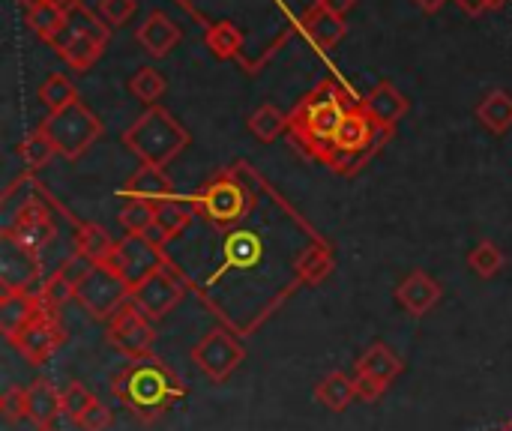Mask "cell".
<instances>
[{"label":"cell","instance_id":"6da1fadb","mask_svg":"<svg viewBox=\"0 0 512 431\" xmlns=\"http://www.w3.org/2000/svg\"><path fill=\"white\" fill-rule=\"evenodd\" d=\"M111 396L141 423L159 420L165 411L186 399V387L174 369H168L156 357L129 360L111 378Z\"/></svg>","mask_w":512,"mask_h":431},{"label":"cell","instance_id":"7a4b0ae2","mask_svg":"<svg viewBox=\"0 0 512 431\" xmlns=\"http://www.w3.org/2000/svg\"><path fill=\"white\" fill-rule=\"evenodd\" d=\"M357 102H348L330 81L321 84L318 90H312L297 111L288 117V132L294 135V141L318 162L327 165L330 153H333V141L336 132L345 120V114L354 108Z\"/></svg>","mask_w":512,"mask_h":431},{"label":"cell","instance_id":"3957f363","mask_svg":"<svg viewBox=\"0 0 512 431\" xmlns=\"http://www.w3.org/2000/svg\"><path fill=\"white\" fill-rule=\"evenodd\" d=\"M123 144L144 162V165H159L165 168L168 162H174L186 144H189V132L165 111V108H147L126 132H123Z\"/></svg>","mask_w":512,"mask_h":431},{"label":"cell","instance_id":"277c9868","mask_svg":"<svg viewBox=\"0 0 512 431\" xmlns=\"http://www.w3.org/2000/svg\"><path fill=\"white\" fill-rule=\"evenodd\" d=\"M381 138H387V132L378 129L375 120H372V117L363 111V105L357 102V105L345 114V120H342V126H339V132H336L333 153H330L327 165H330L333 171H354L366 156H372V150L378 147Z\"/></svg>","mask_w":512,"mask_h":431},{"label":"cell","instance_id":"5b68a950","mask_svg":"<svg viewBox=\"0 0 512 431\" xmlns=\"http://www.w3.org/2000/svg\"><path fill=\"white\" fill-rule=\"evenodd\" d=\"M39 129L51 138L57 156L78 159L102 135V120L87 105L78 102V105H72V108H66L60 114H48Z\"/></svg>","mask_w":512,"mask_h":431},{"label":"cell","instance_id":"8992f818","mask_svg":"<svg viewBox=\"0 0 512 431\" xmlns=\"http://www.w3.org/2000/svg\"><path fill=\"white\" fill-rule=\"evenodd\" d=\"M189 201L216 228H228L252 210V192L246 186H240V180L234 174H219Z\"/></svg>","mask_w":512,"mask_h":431},{"label":"cell","instance_id":"52a82bcc","mask_svg":"<svg viewBox=\"0 0 512 431\" xmlns=\"http://www.w3.org/2000/svg\"><path fill=\"white\" fill-rule=\"evenodd\" d=\"M168 264L171 261L165 258L162 246L150 234H126L123 240H117L108 258V267L129 285V291L144 285L153 273L165 270Z\"/></svg>","mask_w":512,"mask_h":431},{"label":"cell","instance_id":"ba28073f","mask_svg":"<svg viewBox=\"0 0 512 431\" xmlns=\"http://www.w3.org/2000/svg\"><path fill=\"white\" fill-rule=\"evenodd\" d=\"M132 300L129 285L108 267L96 264L78 285H75V303L96 321H111L117 309H123Z\"/></svg>","mask_w":512,"mask_h":431},{"label":"cell","instance_id":"9c48e42d","mask_svg":"<svg viewBox=\"0 0 512 431\" xmlns=\"http://www.w3.org/2000/svg\"><path fill=\"white\" fill-rule=\"evenodd\" d=\"M105 327H108V342H111V348H117V351L126 354L129 360L153 357V345H156L153 321H150L132 300H129L123 309H117V315H114Z\"/></svg>","mask_w":512,"mask_h":431},{"label":"cell","instance_id":"30bf717a","mask_svg":"<svg viewBox=\"0 0 512 431\" xmlns=\"http://www.w3.org/2000/svg\"><path fill=\"white\" fill-rule=\"evenodd\" d=\"M192 360L195 366L213 381V384H222L228 381L240 363L246 360V348L240 339H234L228 330H210L195 348H192Z\"/></svg>","mask_w":512,"mask_h":431},{"label":"cell","instance_id":"8fae6325","mask_svg":"<svg viewBox=\"0 0 512 431\" xmlns=\"http://www.w3.org/2000/svg\"><path fill=\"white\" fill-rule=\"evenodd\" d=\"M63 339H66L63 324H60L57 315L45 306V309H42V312L15 336L12 348H15L30 366H42V363H48V360L60 351Z\"/></svg>","mask_w":512,"mask_h":431},{"label":"cell","instance_id":"7c38bea8","mask_svg":"<svg viewBox=\"0 0 512 431\" xmlns=\"http://www.w3.org/2000/svg\"><path fill=\"white\" fill-rule=\"evenodd\" d=\"M39 255L12 240L9 234H0V288L6 294H24V291H39Z\"/></svg>","mask_w":512,"mask_h":431},{"label":"cell","instance_id":"4fadbf2b","mask_svg":"<svg viewBox=\"0 0 512 431\" xmlns=\"http://www.w3.org/2000/svg\"><path fill=\"white\" fill-rule=\"evenodd\" d=\"M3 234H9L12 240H18L21 246H27L30 252L42 255V249L54 240L57 228H54V216L42 201H24L9 222L3 225Z\"/></svg>","mask_w":512,"mask_h":431},{"label":"cell","instance_id":"5bb4252c","mask_svg":"<svg viewBox=\"0 0 512 431\" xmlns=\"http://www.w3.org/2000/svg\"><path fill=\"white\" fill-rule=\"evenodd\" d=\"M186 288H183V279L171 270V264L159 273H153L144 285H138L132 291V303L150 318V321H159L165 318L180 300H183Z\"/></svg>","mask_w":512,"mask_h":431},{"label":"cell","instance_id":"9a60e30c","mask_svg":"<svg viewBox=\"0 0 512 431\" xmlns=\"http://www.w3.org/2000/svg\"><path fill=\"white\" fill-rule=\"evenodd\" d=\"M45 309L39 291H24V294H0V333L12 345L15 336Z\"/></svg>","mask_w":512,"mask_h":431},{"label":"cell","instance_id":"2e32d148","mask_svg":"<svg viewBox=\"0 0 512 431\" xmlns=\"http://www.w3.org/2000/svg\"><path fill=\"white\" fill-rule=\"evenodd\" d=\"M441 297H444L441 285H438L429 273H423V270H414V273H411L408 279H402V285L396 288L399 306H402L408 315H414V318L429 315V312L441 303Z\"/></svg>","mask_w":512,"mask_h":431},{"label":"cell","instance_id":"e0dca14e","mask_svg":"<svg viewBox=\"0 0 512 431\" xmlns=\"http://www.w3.org/2000/svg\"><path fill=\"white\" fill-rule=\"evenodd\" d=\"M360 105H363V111L375 120V126L384 129V132H390V129L408 114V99H405L402 90H399L396 84H390V81L375 84V90H372Z\"/></svg>","mask_w":512,"mask_h":431},{"label":"cell","instance_id":"ac0fdd59","mask_svg":"<svg viewBox=\"0 0 512 431\" xmlns=\"http://www.w3.org/2000/svg\"><path fill=\"white\" fill-rule=\"evenodd\" d=\"M135 39L141 42V48L150 54V57H168L177 42H180V27L174 24V18H168L165 12H150L138 30H135Z\"/></svg>","mask_w":512,"mask_h":431},{"label":"cell","instance_id":"d6986e66","mask_svg":"<svg viewBox=\"0 0 512 431\" xmlns=\"http://www.w3.org/2000/svg\"><path fill=\"white\" fill-rule=\"evenodd\" d=\"M123 198H141V201H150V204H159L165 198H174V180L168 177L165 168L159 165H144L123 183L120 189Z\"/></svg>","mask_w":512,"mask_h":431},{"label":"cell","instance_id":"ffe728a7","mask_svg":"<svg viewBox=\"0 0 512 431\" xmlns=\"http://www.w3.org/2000/svg\"><path fill=\"white\" fill-rule=\"evenodd\" d=\"M402 360H399V354L393 351V348H387L384 342H375L357 363H354V375H360V378H369V381H375L378 387H390L399 375H402Z\"/></svg>","mask_w":512,"mask_h":431},{"label":"cell","instance_id":"44dd1931","mask_svg":"<svg viewBox=\"0 0 512 431\" xmlns=\"http://www.w3.org/2000/svg\"><path fill=\"white\" fill-rule=\"evenodd\" d=\"M63 414V402H60V390L45 381V378H36L30 387H27V420L36 423V429H45V426H54V420Z\"/></svg>","mask_w":512,"mask_h":431},{"label":"cell","instance_id":"7402d4cb","mask_svg":"<svg viewBox=\"0 0 512 431\" xmlns=\"http://www.w3.org/2000/svg\"><path fill=\"white\" fill-rule=\"evenodd\" d=\"M303 30L309 33V39H312L318 48H336V45L345 39L348 24H345L342 15H333V12H327L324 6L315 3L312 9L303 12Z\"/></svg>","mask_w":512,"mask_h":431},{"label":"cell","instance_id":"603a6c76","mask_svg":"<svg viewBox=\"0 0 512 431\" xmlns=\"http://www.w3.org/2000/svg\"><path fill=\"white\" fill-rule=\"evenodd\" d=\"M51 45H54L57 54H60L72 69H78V72H87V69L102 57V45H99L96 39L78 36V33H72V30H63Z\"/></svg>","mask_w":512,"mask_h":431},{"label":"cell","instance_id":"cb8c5ba5","mask_svg":"<svg viewBox=\"0 0 512 431\" xmlns=\"http://www.w3.org/2000/svg\"><path fill=\"white\" fill-rule=\"evenodd\" d=\"M114 246H117V240H111V234L96 222H81L75 231V252L93 264H108Z\"/></svg>","mask_w":512,"mask_h":431},{"label":"cell","instance_id":"d4e9b609","mask_svg":"<svg viewBox=\"0 0 512 431\" xmlns=\"http://www.w3.org/2000/svg\"><path fill=\"white\" fill-rule=\"evenodd\" d=\"M315 399L333 411V414H342L348 411V405L357 399V387H354V378H348L345 372H330L321 378V384L315 387Z\"/></svg>","mask_w":512,"mask_h":431},{"label":"cell","instance_id":"484cf974","mask_svg":"<svg viewBox=\"0 0 512 431\" xmlns=\"http://www.w3.org/2000/svg\"><path fill=\"white\" fill-rule=\"evenodd\" d=\"M192 201L186 198V201H180V198H165V201H159L156 204V231L165 237V243L168 240H174V237H180L183 231H186V225L192 222Z\"/></svg>","mask_w":512,"mask_h":431},{"label":"cell","instance_id":"4316f807","mask_svg":"<svg viewBox=\"0 0 512 431\" xmlns=\"http://www.w3.org/2000/svg\"><path fill=\"white\" fill-rule=\"evenodd\" d=\"M477 120L489 132H507L512 126V96L507 90H492L480 105H477Z\"/></svg>","mask_w":512,"mask_h":431},{"label":"cell","instance_id":"83f0119b","mask_svg":"<svg viewBox=\"0 0 512 431\" xmlns=\"http://www.w3.org/2000/svg\"><path fill=\"white\" fill-rule=\"evenodd\" d=\"M297 282L300 285H321L333 273V255L327 246H309L297 258Z\"/></svg>","mask_w":512,"mask_h":431},{"label":"cell","instance_id":"f1b7e54d","mask_svg":"<svg viewBox=\"0 0 512 431\" xmlns=\"http://www.w3.org/2000/svg\"><path fill=\"white\" fill-rule=\"evenodd\" d=\"M66 30H72L78 36H87V39H96L99 45L108 42V24H105V18L96 15L93 9H87L81 0L66 9Z\"/></svg>","mask_w":512,"mask_h":431},{"label":"cell","instance_id":"f546056e","mask_svg":"<svg viewBox=\"0 0 512 431\" xmlns=\"http://www.w3.org/2000/svg\"><path fill=\"white\" fill-rule=\"evenodd\" d=\"M27 24L36 36H42L45 42H54L66 30V12L45 0V3L27 9Z\"/></svg>","mask_w":512,"mask_h":431},{"label":"cell","instance_id":"4dcf8cb0","mask_svg":"<svg viewBox=\"0 0 512 431\" xmlns=\"http://www.w3.org/2000/svg\"><path fill=\"white\" fill-rule=\"evenodd\" d=\"M39 102L48 108V114H60V111L78 105V90L72 87V81L66 75H51L39 87Z\"/></svg>","mask_w":512,"mask_h":431},{"label":"cell","instance_id":"1f68e13d","mask_svg":"<svg viewBox=\"0 0 512 431\" xmlns=\"http://www.w3.org/2000/svg\"><path fill=\"white\" fill-rule=\"evenodd\" d=\"M117 219H120L126 234H147L156 228V204L141 201V198H126Z\"/></svg>","mask_w":512,"mask_h":431},{"label":"cell","instance_id":"d6a6232c","mask_svg":"<svg viewBox=\"0 0 512 431\" xmlns=\"http://www.w3.org/2000/svg\"><path fill=\"white\" fill-rule=\"evenodd\" d=\"M207 48L219 57V60H228L234 57L240 48H243V33L234 21H219L207 30Z\"/></svg>","mask_w":512,"mask_h":431},{"label":"cell","instance_id":"836d02e7","mask_svg":"<svg viewBox=\"0 0 512 431\" xmlns=\"http://www.w3.org/2000/svg\"><path fill=\"white\" fill-rule=\"evenodd\" d=\"M249 129L258 141L270 144L276 141L285 129H288V117L276 108V105H261L252 117H249Z\"/></svg>","mask_w":512,"mask_h":431},{"label":"cell","instance_id":"e575fe53","mask_svg":"<svg viewBox=\"0 0 512 431\" xmlns=\"http://www.w3.org/2000/svg\"><path fill=\"white\" fill-rule=\"evenodd\" d=\"M18 153H21V159H24V165L30 168V171H39V168H45L54 156H57V150H54V144H51V138L42 132V129H33L24 141H21V147H18Z\"/></svg>","mask_w":512,"mask_h":431},{"label":"cell","instance_id":"d590c367","mask_svg":"<svg viewBox=\"0 0 512 431\" xmlns=\"http://www.w3.org/2000/svg\"><path fill=\"white\" fill-rule=\"evenodd\" d=\"M165 78H162V72L159 69H153V66H141L132 78H129V93L138 99V102H144V105H153L162 93H165Z\"/></svg>","mask_w":512,"mask_h":431},{"label":"cell","instance_id":"8d00e7d4","mask_svg":"<svg viewBox=\"0 0 512 431\" xmlns=\"http://www.w3.org/2000/svg\"><path fill=\"white\" fill-rule=\"evenodd\" d=\"M468 264L471 270L480 276V279H495L501 270H504V252L492 243V240H483L471 249L468 255Z\"/></svg>","mask_w":512,"mask_h":431},{"label":"cell","instance_id":"74e56055","mask_svg":"<svg viewBox=\"0 0 512 431\" xmlns=\"http://www.w3.org/2000/svg\"><path fill=\"white\" fill-rule=\"evenodd\" d=\"M261 255V240L249 231L243 234H231L228 237V246H225V261L234 264V267H249L255 264Z\"/></svg>","mask_w":512,"mask_h":431},{"label":"cell","instance_id":"f35d334b","mask_svg":"<svg viewBox=\"0 0 512 431\" xmlns=\"http://www.w3.org/2000/svg\"><path fill=\"white\" fill-rule=\"evenodd\" d=\"M39 297H42V303L51 309V312H57L60 306H66L69 300H75V288L54 270L45 282H42V288H39Z\"/></svg>","mask_w":512,"mask_h":431},{"label":"cell","instance_id":"ab89813d","mask_svg":"<svg viewBox=\"0 0 512 431\" xmlns=\"http://www.w3.org/2000/svg\"><path fill=\"white\" fill-rule=\"evenodd\" d=\"M60 402H63V414L75 423V420L96 402V396H93L84 384L72 381V384H66V387L60 390Z\"/></svg>","mask_w":512,"mask_h":431},{"label":"cell","instance_id":"60d3db41","mask_svg":"<svg viewBox=\"0 0 512 431\" xmlns=\"http://www.w3.org/2000/svg\"><path fill=\"white\" fill-rule=\"evenodd\" d=\"M135 6L138 0H99V15L108 27H120L135 15Z\"/></svg>","mask_w":512,"mask_h":431},{"label":"cell","instance_id":"b9f144b4","mask_svg":"<svg viewBox=\"0 0 512 431\" xmlns=\"http://www.w3.org/2000/svg\"><path fill=\"white\" fill-rule=\"evenodd\" d=\"M0 411L9 423H18V420H27V390L21 387H9L3 396H0Z\"/></svg>","mask_w":512,"mask_h":431},{"label":"cell","instance_id":"7bdbcfd3","mask_svg":"<svg viewBox=\"0 0 512 431\" xmlns=\"http://www.w3.org/2000/svg\"><path fill=\"white\" fill-rule=\"evenodd\" d=\"M111 420H114V417H111V411L96 399V402H93V405H90V408L75 420V426H78L81 431H105L108 426H111Z\"/></svg>","mask_w":512,"mask_h":431},{"label":"cell","instance_id":"ee69618b","mask_svg":"<svg viewBox=\"0 0 512 431\" xmlns=\"http://www.w3.org/2000/svg\"><path fill=\"white\" fill-rule=\"evenodd\" d=\"M93 267H96L93 261H87V258H84V255H78V252H72V255H69V258H66V261L57 267V273H60V276H63V279H66V282L75 288V285H78V282H81V279H84V276H87Z\"/></svg>","mask_w":512,"mask_h":431},{"label":"cell","instance_id":"f6af8a7d","mask_svg":"<svg viewBox=\"0 0 512 431\" xmlns=\"http://www.w3.org/2000/svg\"><path fill=\"white\" fill-rule=\"evenodd\" d=\"M354 387H357V399H363V402H378L387 393L384 387H378L375 381L360 378V375H354Z\"/></svg>","mask_w":512,"mask_h":431},{"label":"cell","instance_id":"bcb514c9","mask_svg":"<svg viewBox=\"0 0 512 431\" xmlns=\"http://www.w3.org/2000/svg\"><path fill=\"white\" fill-rule=\"evenodd\" d=\"M315 3H318V6H324L327 12H333V15H342V18H345V12H351L357 0H315Z\"/></svg>","mask_w":512,"mask_h":431},{"label":"cell","instance_id":"7dc6e473","mask_svg":"<svg viewBox=\"0 0 512 431\" xmlns=\"http://www.w3.org/2000/svg\"><path fill=\"white\" fill-rule=\"evenodd\" d=\"M468 15H480V12H486L489 9V0H456Z\"/></svg>","mask_w":512,"mask_h":431},{"label":"cell","instance_id":"c3c4849f","mask_svg":"<svg viewBox=\"0 0 512 431\" xmlns=\"http://www.w3.org/2000/svg\"><path fill=\"white\" fill-rule=\"evenodd\" d=\"M414 3H417L420 9H426V12H438L447 0H414Z\"/></svg>","mask_w":512,"mask_h":431},{"label":"cell","instance_id":"681fc988","mask_svg":"<svg viewBox=\"0 0 512 431\" xmlns=\"http://www.w3.org/2000/svg\"><path fill=\"white\" fill-rule=\"evenodd\" d=\"M21 6H27V9H33V6H39V3H45V0H18Z\"/></svg>","mask_w":512,"mask_h":431},{"label":"cell","instance_id":"f907efd6","mask_svg":"<svg viewBox=\"0 0 512 431\" xmlns=\"http://www.w3.org/2000/svg\"><path fill=\"white\" fill-rule=\"evenodd\" d=\"M504 3H510V0H489V9H501Z\"/></svg>","mask_w":512,"mask_h":431},{"label":"cell","instance_id":"816d5d0a","mask_svg":"<svg viewBox=\"0 0 512 431\" xmlns=\"http://www.w3.org/2000/svg\"><path fill=\"white\" fill-rule=\"evenodd\" d=\"M498 431H512V420H510V423H504V426H501Z\"/></svg>","mask_w":512,"mask_h":431},{"label":"cell","instance_id":"f5cc1de1","mask_svg":"<svg viewBox=\"0 0 512 431\" xmlns=\"http://www.w3.org/2000/svg\"><path fill=\"white\" fill-rule=\"evenodd\" d=\"M36 431H57L54 426H45V429H36Z\"/></svg>","mask_w":512,"mask_h":431}]
</instances>
